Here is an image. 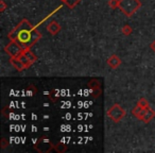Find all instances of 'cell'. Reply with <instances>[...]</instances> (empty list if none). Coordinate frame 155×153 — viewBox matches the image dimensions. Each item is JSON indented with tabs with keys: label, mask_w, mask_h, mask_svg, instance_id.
Instances as JSON below:
<instances>
[{
	"label": "cell",
	"mask_w": 155,
	"mask_h": 153,
	"mask_svg": "<svg viewBox=\"0 0 155 153\" xmlns=\"http://www.w3.org/2000/svg\"><path fill=\"white\" fill-rule=\"evenodd\" d=\"M155 117V111L152 108H142L141 113L139 114L137 119L141 120L144 123H149L151 120H153V118Z\"/></svg>",
	"instance_id": "5b68a950"
},
{
	"label": "cell",
	"mask_w": 155,
	"mask_h": 153,
	"mask_svg": "<svg viewBox=\"0 0 155 153\" xmlns=\"http://www.w3.org/2000/svg\"><path fill=\"white\" fill-rule=\"evenodd\" d=\"M150 48H151V49L153 50V51L155 52V41H153L152 43L150 44Z\"/></svg>",
	"instance_id": "d6986e66"
},
{
	"label": "cell",
	"mask_w": 155,
	"mask_h": 153,
	"mask_svg": "<svg viewBox=\"0 0 155 153\" xmlns=\"http://www.w3.org/2000/svg\"><path fill=\"white\" fill-rule=\"evenodd\" d=\"M108 7L112 9L119 8V0H108Z\"/></svg>",
	"instance_id": "2e32d148"
},
{
	"label": "cell",
	"mask_w": 155,
	"mask_h": 153,
	"mask_svg": "<svg viewBox=\"0 0 155 153\" xmlns=\"http://www.w3.org/2000/svg\"><path fill=\"white\" fill-rule=\"evenodd\" d=\"M61 29H62V27H61L60 24H58V22H55V20H52V22H50L49 24L47 25V31L51 35H56L61 31Z\"/></svg>",
	"instance_id": "ba28073f"
},
{
	"label": "cell",
	"mask_w": 155,
	"mask_h": 153,
	"mask_svg": "<svg viewBox=\"0 0 155 153\" xmlns=\"http://www.w3.org/2000/svg\"><path fill=\"white\" fill-rule=\"evenodd\" d=\"M8 146H9V142L7 141L5 138H2V139H1V148L5 149V148H7Z\"/></svg>",
	"instance_id": "ac0fdd59"
},
{
	"label": "cell",
	"mask_w": 155,
	"mask_h": 153,
	"mask_svg": "<svg viewBox=\"0 0 155 153\" xmlns=\"http://www.w3.org/2000/svg\"><path fill=\"white\" fill-rule=\"evenodd\" d=\"M5 51L9 54L10 58H18L24 52V49L17 41H11L5 47Z\"/></svg>",
	"instance_id": "3957f363"
},
{
	"label": "cell",
	"mask_w": 155,
	"mask_h": 153,
	"mask_svg": "<svg viewBox=\"0 0 155 153\" xmlns=\"http://www.w3.org/2000/svg\"><path fill=\"white\" fill-rule=\"evenodd\" d=\"M10 64L14 67L17 71H24L25 69H27L26 65L21 62L18 58H10Z\"/></svg>",
	"instance_id": "9c48e42d"
},
{
	"label": "cell",
	"mask_w": 155,
	"mask_h": 153,
	"mask_svg": "<svg viewBox=\"0 0 155 153\" xmlns=\"http://www.w3.org/2000/svg\"><path fill=\"white\" fill-rule=\"evenodd\" d=\"M125 114V110L119 104H114L110 108H108L107 111V117L110 118V120H113L114 122H119L124 118Z\"/></svg>",
	"instance_id": "7a4b0ae2"
},
{
	"label": "cell",
	"mask_w": 155,
	"mask_h": 153,
	"mask_svg": "<svg viewBox=\"0 0 155 153\" xmlns=\"http://www.w3.org/2000/svg\"><path fill=\"white\" fill-rule=\"evenodd\" d=\"M26 27H33V26L30 24L29 20H27L26 18H25V19H22L21 22H20L19 24H18L17 26H16L9 34H8V38H9L10 41H17V36H18L19 31L21 30L22 28H26Z\"/></svg>",
	"instance_id": "277c9868"
},
{
	"label": "cell",
	"mask_w": 155,
	"mask_h": 153,
	"mask_svg": "<svg viewBox=\"0 0 155 153\" xmlns=\"http://www.w3.org/2000/svg\"><path fill=\"white\" fill-rule=\"evenodd\" d=\"M121 63H122L121 58H119L118 55H116V54H112V55H110V58H107V65L112 69L118 68V67L121 65Z\"/></svg>",
	"instance_id": "52a82bcc"
},
{
	"label": "cell",
	"mask_w": 155,
	"mask_h": 153,
	"mask_svg": "<svg viewBox=\"0 0 155 153\" xmlns=\"http://www.w3.org/2000/svg\"><path fill=\"white\" fill-rule=\"evenodd\" d=\"M141 8L140 0H119V10L127 17L133 16Z\"/></svg>",
	"instance_id": "6da1fadb"
},
{
	"label": "cell",
	"mask_w": 155,
	"mask_h": 153,
	"mask_svg": "<svg viewBox=\"0 0 155 153\" xmlns=\"http://www.w3.org/2000/svg\"><path fill=\"white\" fill-rule=\"evenodd\" d=\"M81 1H82V0H67V2L65 3V5H66L69 9L72 10V9H74V8L77 7V5H79Z\"/></svg>",
	"instance_id": "4fadbf2b"
},
{
	"label": "cell",
	"mask_w": 155,
	"mask_h": 153,
	"mask_svg": "<svg viewBox=\"0 0 155 153\" xmlns=\"http://www.w3.org/2000/svg\"><path fill=\"white\" fill-rule=\"evenodd\" d=\"M24 53L26 54V56L28 58V60L30 61L31 64H34L35 62L37 61V56L34 54V52L31 51V49H28V50H25Z\"/></svg>",
	"instance_id": "30bf717a"
},
{
	"label": "cell",
	"mask_w": 155,
	"mask_h": 153,
	"mask_svg": "<svg viewBox=\"0 0 155 153\" xmlns=\"http://www.w3.org/2000/svg\"><path fill=\"white\" fill-rule=\"evenodd\" d=\"M5 9H7V5H5V0H0V12L3 13L5 11Z\"/></svg>",
	"instance_id": "e0dca14e"
},
{
	"label": "cell",
	"mask_w": 155,
	"mask_h": 153,
	"mask_svg": "<svg viewBox=\"0 0 155 153\" xmlns=\"http://www.w3.org/2000/svg\"><path fill=\"white\" fill-rule=\"evenodd\" d=\"M137 105H139L141 108H150V103H149L148 99H146V98H143V97L140 98V99L138 100Z\"/></svg>",
	"instance_id": "7c38bea8"
},
{
	"label": "cell",
	"mask_w": 155,
	"mask_h": 153,
	"mask_svg": "<svg viewBox=\"0 0 155 153\" xmlns=\"http://www.w3.org/2000/svg\"><path fill=\"white\" fill-rule=\"evenodd\" d=\"M142 108H140L139 105H136L135 108L132 110V115H133L134 117H136V118H138V116H139V114L141 113Z\"/></svg>",
	"instance_id": "9a60e30c"
},
{
	"label": "cell",
	"mask_w": 155,
	"mask_h": 153,
	"mask_svg": "<svg viewBox=\"0 0 155 153\" xmlns=\"http://www.w3.org/2000/svg\"><path fill=\"white\" fill-rule=\"evenodd\" d=\"M18 58H19V60L21 61V62L24 63L25 65H26V67H27V68H29V67H30L31 65H32V64H31V63H30V61L28 60V58H27V56H26V54H25L24 52H22V53L20 54L19 56H18Z\"/></svg>",
	"instance_id": "5bb4252c"
},
{
	"label": "cell",
	"mask_w": 155,
	"mask_h": 153,
	"mask_svg": "<svg viewBox=\"0 0 155 153\" xmlns=\"http://www.w3.org/2000/svg\"><path fill=\"white\" fill-rule=\"evenodd\" d=\"M121 32H122V34L125 35V36H130V35L133 33V29H132V27L130 26V25H124V26L122 27V29H121Z\"/></svg>",
	"instance_id": "8fae6325"
},
{
	"label": "cell",
	"mask_w": 155,
	"mask_h": 153,
	"mask_svg": "<svg viewBox=\"0 0 155 153\" xmlns=\"http://www.w3.org/2000/svg\"><path fill=\"white\" fill-rule=\"evenodd\" d=\"M41 38V33L37 30L35 27H33L32 31H31V37H30V41L29 43L27 44V49H31L39 39Z\"/></svg>",
	"instance_id": "8992f818"
}]
</instances>
